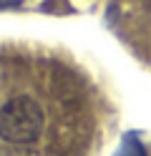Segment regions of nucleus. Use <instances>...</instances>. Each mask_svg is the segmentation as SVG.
<instances>
[{
  "label": "nucleus",
  "instance_id": "obj_1",
  "mask_svg": "<svg viewBox=\"0 0 151 156\" xmlns=\"http://www.w3.org/2000/svg\"><path fill=\"white\" fill-rule=\"evenodd\" d=\"M43 126V108L30 96H15L0 106V139L5 144L28 146L40 139Z\"/></svg>",
  "mask_w": 151,
  "mask_h": 156
},
{
  "label": "nucleus",
  "instance_id": "obj_4",
  "mask_svg": "<svg viewBox=\"0 0 151 156\" xmlns=\"http://www.w3.org/2000/svg\"><path fill=\"white\" fill-rule=\"evenodd\" d=\"M20 3H23V0H0V8H15Z\"/></svg>",
  "mask_w": 151,
  "mask_h": 156
},
{
  "label": "nucleus",
  "instance_id": "obj_2",
  "mask_svg": "<svg viewBox=\"0 0 151 156\" xmlns=\"http://www.w3.org/2000/svg\"><path fill=\"white\" fill-rule=\"evenodd\" d=\"M116 156H146V149H144V144L138 141L136 133H126L124 139H121V144H118Z\"/></svg>",
  "mask_w": 151,
  "mask_h": 156
},
{
  "label": "nucleus",
  "instance_id": "obj_3",
  "mask_svg": "<svg viewBox=\"0 0 151 156\" xmlns=\"http://www.w3.org/2000/svg\"><path fill=\"white\" fill-rule=\"evenodd\" d=\"M0 156H40V154L33 151V149H25V146L10 144V146H5V149H0Z\"/></svg>",
  "mask_w": 151,
  "mask_h": 156
}]
</instances>
